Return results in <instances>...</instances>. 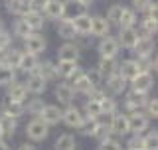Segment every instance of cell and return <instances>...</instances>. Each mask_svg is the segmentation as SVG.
I'll list each match as a JSON object with an SVG mask.
<instances>
[{
	"instance_id": "1",
	"label": "cell",
	"mask_w": 158,
	"mask_h": 150,
	"mask_svg": "<svg viewBox=\"0 0 158 150\" xmlns=\"http://www.w3.org/2000/svg\"><path fill=\"white\" fill-rule=\"evenodd\" d=\"M26 134H28L30 140L40 142V140H44V138L49 134V127H48L44 121H40V119L36 117L34 121H30V123L26 124Z\"/></svg>"
},
{
	"instance_id": "2",
	"label": "cell",
	"mask_w": 158,
	"mask_h": 150,
	"mask_svg": "<svg viewBox=\"0 0 158 150\" xmlns=\"http://www.w3.org/2000/svg\"><path fill=\"white\" fill-rule=\"evenodd\" d=\"M99 56L101 57H105V59H115L117 57V53H118V49H121V46H118V42H117V38H111V36H107V38H103L101 42H99Z\"/></svg>"
},
{
	"instance_id": "3",
	"label": "cell",
	"mask_w": 158,
	"mask_h": 150,
	"mask_svg": "<svg viewBox=\"0 0 158 150\" xmlns=\"http://www.w3.org/2000/svg\"><path fill=\"white\" fill-rule=\"evenodd\" d=\"M61 121L67 124L69 128H79L85 121V117H83V113L79 111L77 107H73V105H67L65 111H61Z\"/></svg>"
},
{
	"instance_id": "4",
	"label": "cell",
	"mask_w": 158,
	"mask_h": 150,
	"mask_svg": "<svg viewBox=\"0 0 158 150\" xmlns=\"http://www.w3.org/2000/svg\"><path fill=\"white\" fill-rule=\"evenodd\" d=\"M146 93H138V91H128L127 93V99H125V109L128 113H138L142 107H144V103H146Z\"/></svg>"
},
{
	"instance_id": "5",
	"label": "cell",
	"mask_w": 158,
	"mask_h": 150,
	"mask_svg": "<svg viewBox=\"0 0 158 150\" xmlns=\"http://www.w3.org/2000/svg\"><path fill=\"white\" fill-rule=\"evenodd\" d=\"M65 14V0H48L46 8H44V16L48 20H61Z\"/></svg>"
},
{
	"instance_id": "6",
	"label": "cell",
	"mask_w": 158,
	"mask_h": 150,
	"mask_svg": "<svg viewBox=\"0 0 158 150\" xmlns=\"http://www.w3.org/2000/svg\"><path fill=\"white\" fill-rule=\"evenodd\" d=\"M40 121H44L48 124V127H52V124H57L61 121V109L57 107V105H44L42 113L38 115Z\"/></svg>"
},
{
	"instance_id": "7",
	"label": "cell",
	"mask_w": 158,
	"mask_h": 150,
	"mask_svg": "<svg viewBox=\"0 0 158 150\" xmlns=\"http://www.w3.org/2000/svg\"><path fill=\"white\" fill-rule=\"evenodd\" d=\"M24 52L34 53V56L44 53L46 52V40L42 36H38V34H30V36L24 40Z\"/></svg>"
},
{
	"instance_id": "8",
	"label": "cell",
	"mask_w": 158,
	"mask_h": 150,
	"mask_svg": "<svg viewBox=\"0 0 158 150\" xmlns=\"http://www.w3.org/2000/svg\"><path fill=\"white\" fill-rule=\"evenodd\" d=\"M117 42H118V46H123L127 49H132L138 42V30L136 28H121Z\"/></svg>"
},
{
	"instance_id": "9",
	"label": "cell",
	"mask_w": 158,
	"mask_h": 150,
	"mask_svg": "<svg viewBox=\"0 0 158 150\" xmlns=\"http://www.w3.org/2000/svg\"><path fill=\"white\" fill-rule=\"evenodd\" d=\"M131 83H132V89H135V91H138V93H148V91L152 89V83H154V79H152V73L140 71Z\"/></svg>"
},
{
	"instance_id": "10",
	"label": "cell",
	"mask_w": 158,
	"mask_h": 150,
	"mask_svg": "<svg viewBox=\"0 0 158 150\" xmlns=\"http://www.w3.org/2000/svg\"><path fill=\"white\" fill-rule=\"evenodd\" d=\"M0 111L2 115H6V117H12V119H20L24 113H26V109H24V103H16V101H10L6 97L0 105Z\"/></svg>"
},
{
	"instance_id": "11",
	"label": "cell",
	"mask_w": 158,
	"mask_h": 150,
	"mask_svg": "<svg viewBox=\"0 0 158 150\" xmlns=\"http://www.w3.org/2000/svg\"><path fill=\"white\" fill-rule=\"evenodd\" d=\"M148 128V119L140 113H131L128 115V132L142 134Z\"/></svg>"
},
{
	"instance_id": "12",
	"label": "cell",
	"mask_w": 158,
	"mask_h": 150,
	"mask_svg": "<svg viewBox=\"0 0 158 150\" xmlns=\"http://www.w3.org/2000/svg\"><path fill=\"white\" fill-rule=\"evenodd\" d=\"M24 87H26V91H28V93L42 95L44 91H46V87H48V81H46L44 77H40L38 73H30L28 81L24 83Z\"/></svg>"
},
{
	"instance_id": "13",
	"label": "cell",
	"mask_w": 158,
	"mask_h": 150,
	"mask_svg": "<svg viewBox=\"0 0 158 150\" xmlns=\"http://www.w3.org/2000/svg\"><path fill=\"white\" fill-rule=\"evenodd\" d=\"M109 32H111V24L107 22L103 16H93L91 18V34L95 38H107Z\"/></svg>"
},
{
	"instance_id": "14",
	"label": "cell",
	"mask_w": 158,
	"mask_h": 150,
	"mask_svg": "<svg viewBox=\"0 0 158 150\" xmlns=\"http://www.w3.org/2000/svg\"><path fill=\"white\" fill-rule=\"evenodd\" d=\"M118 75H121L123 79H127V81H132V79L136 77L138 73H140V69H138V63L136 59H125V61L118 65Z\"/></svg>"
},
{
	"instance_id": "15",
	"label": "cell",
	"mask_w": 158,
	"mask_h": 150,
	"mask_svg": "<svg viewBox=\"0 0 158 150\" xmlns=\"http://www.w3.org/2000/svg\"><path fill=\"white\" fill-rule=\"evenodd\" d=\"M109 131L113 134H117V136H125L128 134V117L127 115H113V121H111V127H109Z\"/></svg>"
},
{
	"instance_id": "16",
	"label": "cell",
	"mask_w": 158,
	"mask_h": 150,
	"mask_svg": "<svg viewBox=\"0 0 158 150\" xmlns=\"http://www.w3.org/2000/svg\"><path fill=\"white\" fill-rule=\"evenodd\" d=\"M57 59L59 61H77L79 59V48L71 42H65L57 49Z\"/></svg>"
},
{
	"instance_id": "17",
	"label": "cell",
	"mask_w": 158,
	"mask_h": 150,
	"mask_svg": "<svg viewBox=\"0 0 158 150\" xmlns=\"http://www.w3.org/2000/svg\"><path fill=\"white\" fill-rule=\"evenodd\" d=\"M38 65H40L38 56H34V53H28V52H22V57H20V63H18V69H20V71L36 73Z\"/></svg>"
},
{
	"instance_id": "18",
	"label": "cell",
	"mask_w": 158,
	"mask_h": 150,
	"mask_svg": "<svg viewBox=\"0 0 158 150\" xmlns=\"http://www.w3.org/2000/svg\"><path fill=\"white\" fill-rule=\"evenodd\" d=\"M132 49H135V53L138 57H152V52H154V40L152 38H138L136 46Z\"/></svg>"
},
{
	"instance_id": "19",
	"label": "cell",
	"mask_w": 158,
	"mask_h": 150,
	"mask_svg": "<svg viewBox=\"0 0 158 150\" xmlns=\"http://www.w3.org/2000/svg\"><path fill=\"white\" fill-rule=\"evenodd\" d=\"M22 20L28 24V28L32 30V32H38V30H42L44 28V14L42 12H36V10H30L28 14H24L22 16Z\"/></svg>"
},
{
	"instance_id": "20",
	"label": "cell",
	"mask_w": 158,
	"mask_h": 150,
	"mask_svg": "<svg viewBox=\"0 0 158 150\" xmlns=\"http://www.w3.org/2000/svg\"><path fill=\"white\" fill-rule=\"evenodd\" d=\"M73 97H75V91L71 89V85H69V83H59L57 87H56V99H57L59 103L71 105Z\"/></svg>"
},
{
	"instance_id": "21",
	"label": "cell",
	"mask_w": 158,
	"mask_h": 150,
	"mask_svg": "<svg viewBox=\"0 0 158 150\" xmlns=\"http://www.w3.org/2000/svg\"><path fill=\"white\" fill-rule=\"evenodd\" d=\"M107 89L111 91V95H123L127 89V79H123L118 73L107 77Z\"/></svg>"
},
{
	"instance_id": "22",
	"label": "cell",
	"mask_w": 158,
	"mask_h": 150,
	"mask_svg": "<svg viewBox=\"0 0 158 150\" xmlns=\"http://www.w3.org/2000/svg\"><path fill=\"white\" fill-rule=\"evenodd\" d=\"M71 22H73V28H75L77 36H89V34H91V16H89V14L73 18Z\"/></svg>"
},
{
	"instance_id": "23",
	"label": "cell",
	"mask_w": 158,
	"mask_h": 150,
	"mask_svg": "<svg viewBox=\"0 0 158 150\" xmlns=\"http://www.w3.org/2000/svg\"><path fill=\"white\" fill-rule=\"evenodd\" d=\"M26 87H24V83H18V81H14V83H10L8 85V99L10 101H16V103H24L26 101Z\"/></svg>"
},
{
	"instance_id": "24",
	"label": "cell",
	"mask_w": 158,
	"mask_h": 150,
	"mask_svg": "<svg viewBox=\"0 0 158 150\" xmlns=\"http://www.w3.org/2000/svg\"><path fill=\"white\" fill-rule=\"evenodd\" d=\"M83 14H87V6L79 4L77 0H69V2H65V14H63V18L73 20V18L83 16Z\"/></svg>"
},
{
	"instance_id": "25",
	"label": "cell",
	"mask_w": 158,
	"mask_h": 150,
	"mask_svg": "<svg viewBox=\"0 0 158 150\" xmlns=\"http://www.w3.org/2000/svg\"><path fill=\"white\" fill-rule=\"evenodd\" d=\"M57 34H59V38H63V40L77 38L75 28H73V22H71V20H67V18H61V22L57 24Z\"/></svg>"
},
{
	"instance_id": "26",
	"label": "cell",
	"mask_w": 158,
	"mask_h": 150,
	"mask_svg": "<svg viewBox=\"0 0 158 150\" xmlns=\"http://www.w3.org/2000/svg\"><path fill=\"white\" fill-rule=\"evenodd\" d=\"M97 69H99V73H101L103 77H111V75H115L118 71V63H117V59H105V57H101Z\"/></svg>"
},
{
	"instance_id": "27",
	"label": "cell",
	"mask_w": 158,
	"mask_h": 150,
	"mask_svg": "<svg viewBox=\"0 0 158 150\" xmlns=\"http://www.w3.org/2000/svg\"><path fill=\"white\" fill-rule=\"evenodd\" d=\"M36 73L40 75V77H44L46 81L57 79V67L53 65L52 61H44V63H40V65H38V69H36Z\"/></svg>"
},
{
	"instance_id": "28",
	"label": "cell",
	"mask_w": 158,
	"mask_h": 150,
	"mask_svg": "<svg viewBox=\"0 0 158 150\" xmlns=\"http://www.w3.org/2000/svg\"><path fill=\"white\" fill-rule=\"evenodd\" d=\"M6 8L10 14H16L20 18L30 12V4L24 2V0H6Z\"/></svg>"
},
{
	"instance_id": "29",
	"label": "cell",
	"mask_w": 158,
	"mask_h": 150,
	"mask_svg": "<svg viewBox=\"0 0 158 150\" xmlns=\"http://www.w3.org/2000/svg\"><path fill=\"white\" fill-rule=\"evenodd\" d=\"M57 77H63V79H71V75L77 71V61H59L57 63Z\"/></svg>"
},
{
	"instance_id": "30",
	"label": "cell",
	"mask_w": 158,
	"mask_h": 150,
	"mask_svg": "<svg viewBox=\"0 0 158 150\" xmlns=\"http://www.w3.org/2000/svg\"><path fill=\"white\" fill-rule=\"evenodd\" d=\"M0 131L4 132V136H12V134L16 132V119L0 115Z\"/></svg>"
},
{
	"instance_id": "31",
	"label": "cell",
	"mask_w": 158,
	"mask_h": 150,
	"mask_svg": "<svg viewBox=\"0 0 158 150\" xmlns=\"http://www.w3.org/2000/svg\"><path fill=\"white\" fill-rule=\"evenodd\" d=\"M69 85H71V89H73V91H75V93H89V91H91V85H89V81H87V77H85V73H81V75H79V77L77 79H73V81L71 83H69Z\"/></svg>"
},
{
	"instance_id": "32",
	"label": "cell",
	"mask_w": 158,
	"mask_h": 150,
	"mask_svg": "<svg viewBox=\"0 0 158 150\" xmlns=\"http://www.w3.org/2000/svg\"><path fill=\"white\" fill-rule=\"evenodd\" d=\"M136 24V12L131 8H125L121 14V20H118V26L121 28H135Z\"/></svg>"
},
{
	"instance_id": "33",
	"label": "cell",
	"mask_w": 158,
	"mask_h": 150,
	"mask_svg": "<svg viewBox=\"0 0 158 150\" xmlns=\"http://www.w3.org/2000/svg\"><path fill=\"white\" fill-rule=\"evenodd\" d=\"M56 150H75V138H73V134H61L56 140Z\"/></svg>"
},
{
	"instance_id": "34",
	"label": "cell",
	"mask_w": 158,
	"mask_h": 150,
	"mask_svg": "<svg viewBox=\"0 0 158 150\" xmlns=\"http://www.w3.org/2000/svg\"><path fill=\"white\" fill-rule=\"evenodd\" d=\"M16 81V69L8 67V65H0V85H8Z\"/></svg>"
},
{
	"instance_id": "35",
	"label": "cell",
	"mask_w": 158,
	"mask_h": 150,
	"mask_svg": "<svg viewBox=\"0 0 158 150\" xmlns=\"http://www.w3.org/2000/svg\"><path fill=\"white\" fill-rule=\"evenodd\" d=\"M12 32H14V36H16V38H22V40H26V38L30 36V34H34L32 30L28 28V24L24 22L22 18L14 22V26H12Z\"/></svg>"
},
{
	"instance_id": "36",
	"label": "cell",
	"mask_w": 158,
	"mask_h": 150,
	"mask_svg": "<svg viewBox=\"0 0 158 150\" xmlns=\"http://www.w3.org/2000/svg\"><path fill=\"white\" fill-rule=\"evenodd\" d=\"M99 107H101V115H113V113H117V101L113 97H109V95H105V97L99 101Z\"/></svg>"
},
{
	"instance_id": "37",
	"label": "cell",
	"mask_w": 158,
	"mask_h": 150,
	"mask_svg": "<svg viewBox=\"0 0 158 150\" xmlns=\"http://www.w3.org/2000/svg\"><path fill=\"white\" fill-rule=\"evenodd\" d=\"M83 117L85 119H97L99 115H101V107H99V101H89L85 103V107H83Z\"/></svg>"
},
{
	"instance_id": "38",
	"label": "cell",
	"mask_w": 158,
	"mask_h": 150,
	"mask_svg": "<svg viewBox=\"0 0 158 150\" xmlns=\"http://www.w3.org/2000/svg\"><path fill=\"white\" fill-rule=\"evenodd\" d=\"M99 127H101V124L97 123V119H85L79 128H81V132L87 134V136H95L97 131H99Z\"/></svg>"
},
{
	"instance_id": "39",
	"label": "cell",
	"mask_w": 158,
	"mask_h": 150,
	"mask_svg": "<svg viewBox=\"0 0 158 150\" xmlns=\"http://www.w3.org/2000/svg\"><path fill=\"white\" fill-rule=\"evenodd\" d=\"M123 10H125V6H123V4H113V6L107 10V18H105V20H107L109 24H118Z\"/></svg>"
},
{
	"instance_id": "40",
	"label": "cell",
	"mask_w": 158,
	"mask_h": 150,
	"mask_svg": "<svg viewBox=\"0 0 158 150\" xmlns=\"http://www.w3.org/2000/svg\"><path fill=\"white\" fill-rule=\"evenodd\" d=\"M142 109H144V117L148 119V121L158 117V101H156V99H150V97H148Z\"/></svg>"
},
{
	"instance_id": "41",
	"label": "cell",
	"mask_w": 158,
	"mask_h": 150,
	"mask_svg": "<svg viewBox=\"0 0 158 150\" xmlns=\"http://www.w3.org/2000/svg\"><path fill=\"white\" fill-rule=\"evenodd\" d=\"M20 57H22V52L20 49H6V65L12 69H18Z\"/></svg>"
},
{
	"instance_id": "42",
	"label": "cell",
	"mask_w": 158,
	"mask_h": 150,
	"mask_svg": "<svg viewBox=\"0 0 158 150\" xmlns=\"http://www.w3.org/2000/svg\"><path fill=\"white\" fill-rule=\"evenodd\" d=\"M85 77H87V81L91 87H101V83H103V75L99 73V69H89V71H85Z\"/></svg>"
},
{
	"instance_id": "43",
	"label": "cell",
	"mask_w": 158,
	"mask_h": 150,
	"mask_svg": "<svg viewBox=\"0 0 158 150\" xmlns=\"http://www.w3.org/2000/svg\"><path fill=\"white\" fill-rule=\"evenodd\" d=\"M99 150H123V144L117 138H105V140L99 142Z\"/></svg>"
},
{
	"instance_id": "44",
	"label": "cell",
	"mask_w": 158,
	"mask_h": 150,
	"mask_svg": "<svg viewBox=\"0 0 158 150\" xmlns=\"http://www.w3.org/2000/svg\"><path fill=\"white\" fill-rule=\"evenodd\" d=\"M24 109H26L30 115H36V117H38V115L42 113V109H44V101H42V99H32L28 105H24Z\"/></svg>"
},
{
	"instance_id": "45",
	"label": "cell",
	"mask_w": 158,
	"mask_h": 150,
	"mask_svg": "<svg viewBox=\"0 0 158 150\" xmlns=\"http://www.w3.org/2000/svg\"><path fill=\"white\" fill-rule=\"evenodd\" d=\"M142 146H144V150H156V146H158L156 132H148L146 136H142Z\"/></svg>"
},
{
	"instance_id": "46",
	"label": "cell",
	"mask_w": 158,
	"mask_h": 150,
	"mask_svg": "<svg viewBox=\"0 0 158 150\" xmlns=\"http://www.w3.org/2000/svg\"><path fill=\"white\" fill-rule=\"evenodd\" d=\"M127 150H144V146H142V134H135L132 138H128Z\"/></svg>"
},
{
	"instance_id": "47",
	"label": "cell",
	"mask_w": 158,
	"mask_h": 150,
	"mask_svg": "<svg viewBox=\"0 0 158 150\" xmlns=\"http://www.w3.org/2000/svg\"><path fill=\"white\" fill-rule=\"evenodd\" d=\"M10 44H12V36H10L6 30H0V52L10 49Z\"/></svg>"
},
{
	"instance_id": "48",
	"label": "cell",
	"mask_w": 158,
	"mask_h": 150,
	"mask_svg": "<svg viewBox=\"0 0 158 150\" xmlns=\"http://www.w3.org/2000/svg\"><path fill=\"white\" fill-rule=\"evenodd\" d=\"M154 2V0H132V4H135V12H146L148 8H150V4Z\"/></svg>"
},
{
	"instance_id": "49",
	"label": "cell",
	"mask_w": 158,
	"mask_h": 150,
	"mask_svg": "<svg viewBox=\"0 0 158 150\" xmlns=\"http://www.w3.org/2000/svg\"><path fill=\"white\" fill-rule=\"evenodd\" d=\"M87 97H89V101H101V99L105 97V91H103L101 87H93L91 91L87 93Z\"/></svg>"
},
{
	"instance_id": "50",
	"label": "cell",
	"mask_w": 158,
	"mask_h": 150,
	"mask_svg": "<svg viewBox=\"0 0 158 150\" xmlns=\"http://www.w3.org/2000/svg\"><path fill=\"white\" fill-rule=\"evenodd\" d=\"M30 4V10H36V12H44V8H46L48 0H28Z\"/></svg>"
},
{
	"instance_id": "51",
	"label": "cell",
	"mask_w": 158,
	"mask_h": 150,
	"mask_svg": "<svg viewBox=\"0 0 158 150\" xmlns=\"http://www.w3.org/2000/svg\"><path fill=\"white\" fill-rule=\"evenodd\" d=\"M156 14H158V6H156V2H152V4H150V8L146 10V18L156 20Z\"/></svg>"
},
{
	"instance_id": "52",
	"label": "cell",
	"mask_w": 158,
	"mask_h": 150,
	"mask_svg": "<svg viewBox=\"0 0 158 150\" xmlns=\"http://www.w3.org/2000/svg\"><path fill=\"white\" fill-rule=\"evenodd\" d=\"M18 150H36V146H34V144H28V142H26V144H22V146H20Z\"/></svg>"
},
{
	"instance_id": "53",
	"label": "cell",
	"mask_w": 158,
	"mask_h": 150,
	"mask_svg": "<svg viewBox=\"0 0 158 150\" xmlns=\"http://www.w3.org/2000/svg\"><path fill=\"white\" fill-rule=\"evenodd\" d=\"M0 65H6V52H0Z\"/></svg>"
},
{
	"instance_id": "54",
	"label": "cell",
	"mask_w": 158,
	"mask_h": 150,
	"mask_svg": "<svg viewBox=\"0 0 158 150\" xmlns=\"http://www.w3.org/2000/svg\"><path fill=\"white\" fill-rule=\"evenodd\" d=\"M77 2H79V4H83V6H89L93 0H77Z\"/></svg>"
},
{
	"instance_id": "55",
	"label": "cell",
	"mask_w": 158,
	"mask_h": 150,
	"mask_svg": "<svg viewBox=\"0 0 158 150\" xmlns=\"http://www.w3.org/2000/svg\"><path fill=\"white\" fill-rule=\"evenodd\" d=\"M0 150H8V146H6V142H4V140H0Z\"/></svg>"
},
{
	"instance_id": "56",
	"label": "cell",
	"mask_w": 158,
	"mask_h": 150,
	"mask_svg": "<svg viewBox=\"0 0 158 150\" xmlns=\"http://www.w3.org/2000/svg\"><path fill=\"white\" fill-rule=\"evenodd\" d=\"M0 30H4V22H2V18H0Z\"/></svg>"
},
{
	"instance_id": "57",
	"label": "cell",
	"mask_w": 158,
	"mask_h": 150,
	"mask_svg": "<svg viewBox=\"0 0 158 150\" xmlns=\"http://www.w3.org/2000/svg\"><path fill=\"white\" fill-rule=\"evenodd\" d=\"M2 138H4V132H2V131H0V140H2Z\"/></svg>"
}]
</instances>
